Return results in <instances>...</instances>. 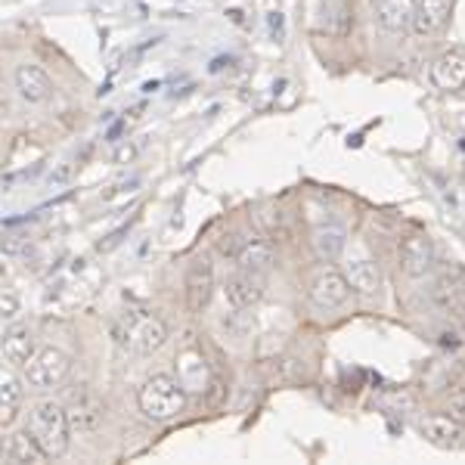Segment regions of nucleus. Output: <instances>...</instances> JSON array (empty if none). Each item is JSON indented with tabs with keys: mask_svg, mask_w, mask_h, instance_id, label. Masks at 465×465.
I'll use <instances>...</instances> for the list:
<instances>
[{
	"mask_svg": "<svg viewBox=\"0 0 465 465\" xmlns=\"http://www.w3.org/2000/svg\"><path fill=\"white\" fill-rule=\"evenodd\" d=\"M28 431L35 434V440L47 453V460H63L69 453L72 444V419L69 410L56 401H44L32 410L28 419Z\"/></svg>",
	"mask_w": 465,
	"mask_h": 465,
	"instance_id": "1",
	"label": "nucleus"
},
{
	"mask_svg": "<svg viewBox=\"0 0 465 465\" xmlns=\"http://www.w3.org/2000/svg\"><path fill=\"white\" fill-rule=\"evenodd\" d=\"M112 335H115V341L122 344L127 354L149 357L159 348H164V341H168V326L149 311H127L122 313V320L115 322Z\"/></svg>",
	"mask_w": 465,
	"mask_h": 465,
	"instance_id": "2",
	"label": "nucleus"
},
{
	"mask_svg": "<svg viewBox=\"0 0 465 465\" xmlns=\"http://www.w3.org/2000/svg\"><path fill=\"white\" fill-rule=\"evenodd\" d=\"M137 401L146 419H153V422H171V419H177L186 410V388L183 381L168 376V372H155V376H149L143 381Z\"/></svg>",
	"mask_w": 465,
	"mask_h": 465,
	"instance_id": "3",
	"label": "nucleus"
},
{
	"mask_svg": "<svg viewBox=\"0 0 465 465\" xmlns=\"http://www.w3.org/2000/svg\"><path fill=\"white\" fill-rule=\"evenodd\" d=\"M72 372V357L63 348H37V354L32 357V363L25 366V379L28 385L37 391H54L63 385Z\"/></svg>",
	"mask_w": 465,
	"mask_h": 465,
	"instance_id": "4",
	"label": "nucleus"
},
{
	"mask_svg": "<svg viewBox=\"0 0 465 465\" xmlns=\"http://www.w3.org/2000/svg\"><path fill=\"white\" fill-rule=\"evenodd\" d=\"M419 429H422L429 444L440 450H460L465 444V425L450 416V412H431V416L422 419Z\"/></svg>",
	"mask_w": 465,
	"mask_h": 465,
	"instance_id": "5",
	"label": "nucleus"
},
{
	"mask_svg": "<svg viewBox=\"0 0 465 465\" xmlns=\"http://www.w3.org/2000/svg\"><path fill=\"white\" fill-rule=\"evenodd\" d=\"M351 282L344 280V273H335V270H326L313 280L311 286V302L317 311H339L344 307V302L351 298Z\"/></svg>",
	"mask_w": 465,
	"mask_h": 465,
	"instance_id": "6",
	"label": "nucleus"
},
{
	"mask_svg": "<svg viewBox=\"0 0 465 465\" xmlns=\"http://www.w3.org/2000/svg\"><path fill=\"white\" fill-rule=\"evenodd\" d=\"M13 84H16V94L22 100L32 103V106L47 103L50 96H54V81H50V74L35 63H22L19 69L13 72Z\"/></svg>",
	"mask_w": 465,
	"mask_h": 465,
	"instance_id": "7",
	"label": "nucleus"
},
{
	"mask_svg": "<svg viewBox=\"0 0 465 465\" xmlns=\"http://www.w3.org/2000/svg\"><path fill=\"white\" fill-rule=\"evenodd\" d=\"M431 84L444 94H460L465 90V54L462 50H450V54L438 56L429 69Z\"/></svg>",
	"mask_w": 465,
	"mask_h": 465,
	"instance_id": "8",
	"label": "nucleus"
},
{
	"mask_svg": "<svg viewBox=\"0 0 465 465\" xmlns=\"http://www.w3.org/2000/svg\"><path fill=\"white\" fill-rule=\"evenodd\" d=\"M223 298L232 311H252L254 304L264 298V280L258 273H249L242 270L239 276H230L227 286H223Z\"/></svg>",
	"mask_w": 465,
	"mask_h": 465,
	"instance_id": "9",
	"label": "nucleus"
},
{
	"mask_svg": "<svg viewBox=\"0 0 465 465\" xmlns=\"http://www.w3.org/2000/svg\"><path fill=\"white\" fill-rule=\"evenodd\" d=\"M419 4L416 0H376V22L381 32L388 35H403L412 28Z\"/></svg>",
	"mask_w": 465,
	"mask_h": 465,
	"instance_id": "10",
	"label": "nucleus"
},
{
	"mask_svg": "<svg viewBox=\"0 0 465 465\" xmlns=\"http://www.w3.org/2000/svg\"><path fill=\"white\" fill-rule=\"evenodd\" d=\"M37 354V341L35 332L28 326H10L4 332V363L13 370H25L32 363V357Z\"/></svg>",
	"mask_w": 465,
	"mask_h": 465,
	"instance_id": "11",
	"label": "nucleus"
},
{
	"mask_svg": "<svg viewBox=\"0 0 465 465\" xmlns=\"http://www.w3.org/2000/svg\"><path fill=\"white\" fill-rule=\"evenodd\" d=\"M212 289H214V270L208 258H196L186 270V298H190L193 311H202L212 302Z\"/></svg>",
	"mask_w": 465,
	"mask_h": 465,
	"instance_id": "12",
	"label": "nucleus"
},
{
	"mask_svg": "<svg viewBox=\"0 0 465 465\" xmlns=\"http://www.w3.org/2000/svg\"><path fill=\"white\" fill-rule=\"evenodd\" d=\"M401 264L410 276H425L434 267V245L429 236H407L401 242Z\"/></svg>",
	"mask_w": 465,
	"mask_h": 465,
	"instance_id": "13",
	"label": "nucleus"
},
{
	"mask_svg": "<svg viewBox=\"0 0 465 465\" xmlns=\"http://www.w3.org/2000/svg\"><path fill=\"white\" fill-rule=\"evenodd\" d=\"M22 397H25V391H22V381L16 376V370L6 366V370L0 372V425H4V429H10V425L19 419Z\"/></svg>",
	"mask_w": 465,
	"mask_h": 465,
	"instance_id": "14",
	"label": "nucleus"
},
{
	"mask_svg": "<svg viewBox=\"0 0 465 465\" xmlns=\"http://www.w3.org/2000/svg\"><path fill=\"white\" fill-rule=\"evenodd\" d=\"M450 10H453V0H419L416 19H412V32L416 35H434L447 25Z\"/></svg>",
	"mask_w": 465,
	"mask_h": 465,
	"instance_id": "15",
	"label": "nucleus"
},
{
	"mask_svg": "<svg viewBox=\"0 0 465 465\" xmlns=\"http://www.w3.org/2000/svg\"><path fill=\"white\" fill-rule=\"evenodd\" d=\"M341 273H344V280L351 282V289L360 292V295H376L381 289V270L376 261H370V258L348 261Z\"/></svg>",
	"mask_w": 465,
	"mask_h": 465,
	"instance_id": "16",
	"label": "nucleus"
},
{
	"mask_svg": "<svg viewBox=\"0 0 465 465\" xmlns=\"http://www.w3.org/2000/svg\"><path fill=\"white\" fill-rule=\"evenodd\" d=\"M47 453L41 450V444L35 440L32 431H16L6 438L4 444V462L6 465H22V462H44Z\"/></svg>",
	"mask_w": 465,
	"mask_h": 465,
	"instance_id": "17",
	"label": "nucleus"
},
{
	"mask_svg": "<svg viewBox=\"0 0 465 465\" xmlns=\"http://www.w3.org/2000/svg\"><path fill=\"white\" fill-rule=\"evenodd\" d=\"M351 25H354V16H351V10L341 4V0H326V4H322V13L317 22V28L322 35L341 37L351 32Z\"/></svg>",
	"mask_w": 465,
	"mask_h": 465,
	"instance_id": "18",
	"label": "nucleus"
},
{
	"mask_svg": "<svg viewBox=\"0 0 465 465\" xmlns=\"http://www.w3.org/2000/svg\"><path fill=\"white\" fill-rule=\"evenodd\" d=\"M273 249H270L267 242H261V239H252V242L242 245V252H239L236 264L239 270H249V273H258L264 276L270 267H273Z\"/></svg>",
	"mask_w": 465,
	"mask_h": 465,
	"instance_id": "19",
	"label": "nucleus"
},
{
	"mask_svg": "<svg viewBox=\"0 0 465 465\" xmlns=\"http://www.w3.org/2000/svg\"><path fill=\"white\" fill-rule=\"evenodd\" d=\"M344 245H348V239H344V232L339 227H326V230H317V236H313V249L322 261H335L341 258Z\"/></svg>",
	"mask_w": 465,
	"mask_h": 465,
	"instance_id": "20",
	"label": "nucleus"
},
{
	"mask_svg": "<svg viewBox=\"0 0 465 465\" xmlns=\"http://www.w3.org/2000/svg\"><path fill=\"white\" fill-rule=\"evenodd\" d=\"M447 412L465 425V388H456V391L447 397Z\"/></svg>",
	"mask_w": 465,
	"mask_h": 465,
	"instance_id": "21",
	"label": "nucleus"
},
{
	"mask_svg": "<svg viewBox=\"0 0 465 465\" xmlns=\"http://www.w3.org/2000/svg\"><path fill=\"white\" fill-rule=\"evenodd\" d=\"M0 311H4V322H6V326H13V322H16V317H19V298L13 295L10 289L4 292V302H0Z\"/></svg>",
	"mask_w": 465,
	"mask_h": 465,
	"instance_id": "22",
	"label": "nucleus"
},
{
	"mask_svg": "<svg viewBox=\"0 0 465 465\" xmlns=\"http://www.w3.org/2000/svg\"><path fill=\"white\" fill-rule=\"evenodd\" d=\"M134 155H137V149H134V146H122V149L115 153V162H118V164H124V162H131Z\"/></svg>",
	"mask_w": 465,
	"mask_h": 465,
	"instance_id": "23",
	"label": "nucleus"
}]
</instances>
